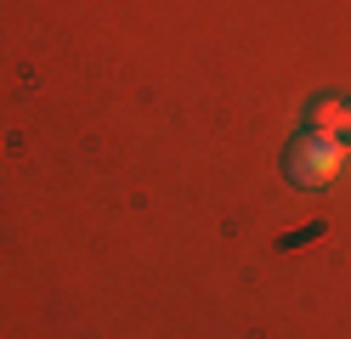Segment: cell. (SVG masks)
Segmentation results:
<instances>
[{"label":"cell","instance_id":"1","mask_svg":"<svg viewBox=\"0 0 351 339\" xmlns=\"http://www.w3.org/2000/svg\"><path fill=\"white\" fill-rule=\"evenodd\" d=\"M340 170H346V142L340 136L300 130V136H289V147H283V175H289L295 187H328Z\"/></svg>","mask_w":351,"mask_h":339},{"label":"cell","instance_id":"2","mask_svg":"<svg viewBox=\"0 0 351 339\" xmlns=\"http://www.w3.org/2000/svg\"><path fill=\"white\" fill-rule=\"evenodd\" d=\"M306 130H317V136L351 130V102H340V97H312V108H306Z\"/></svg>","mask_w":351,"mask_h":339}]
</instances>
